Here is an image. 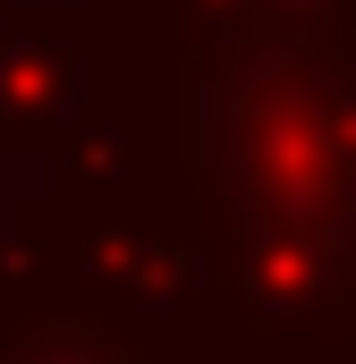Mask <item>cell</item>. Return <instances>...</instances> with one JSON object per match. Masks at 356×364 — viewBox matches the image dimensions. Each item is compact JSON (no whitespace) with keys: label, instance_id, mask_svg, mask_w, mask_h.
Returning a JSON list of instances; mask_svg holds the SVG:
<instances>
[]
</instances>
